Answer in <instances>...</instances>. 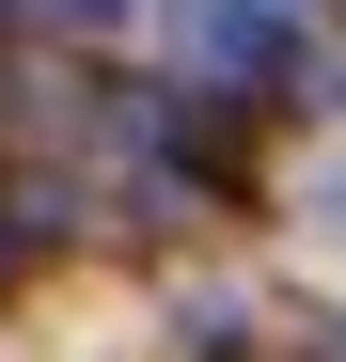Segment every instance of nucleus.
<instances>
[]
</instances>
